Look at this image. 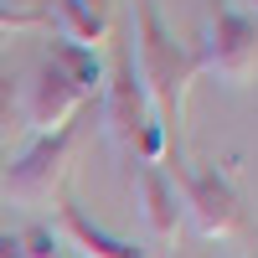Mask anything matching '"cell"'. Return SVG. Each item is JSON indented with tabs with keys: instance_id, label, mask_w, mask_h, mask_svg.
I'll return each mask as SVG.
<instances>
[{
	"instance_id": "cell-1",
	"label": "cell",
	"mask_w": 258,
	"mask_h": 258,
	"mask_svg": "<svg viewBox=\"0 0 258 258\" xmlns=\"http://www.w3.org/2000/svg\"><path fill=\"white\" fill-rule=\"evenodd\" d=\"M129 57H135L140 88L150 98V119H160V129L181 150V119H186V93L197 83V57L160 21L155 0H135V11H129Z\"/></svg>"
},
{
	"instance_id": "cell-2",
	"label": "cell",
	"mask_w": 258,
	"mask_h": 258,
	"mask_svg": "<svg viewBox=\"0 0 258 258\" xmlns=\"http://www.w3.org/2000/svg\"><path fill=\"white\" fill-rule=\"evenodd\" d=\"M197 78H217L227 88H248L258 78V21L243 16L232 0H212L197 41Z\"/></svg>"
},
{
	"instance_id": "cell-3",
	"label": "cell",
	"mask_w": 258,
	"mask_h": 258,
	"mask_svg": "<svg viewBox=\"0 0 258 258\" xmlns=\"http://www.w3.org/2000/svg\"><path fill=\"white\" fill-rule=\"evenodd\" d=\"M176 191H181V212L197 222L202 238H238L243 232V197L232 186L227 170L207 165V170H186V160L176 155Z\"/></svg>"
},
{
	"instance_id": "cell-4",
	"label": "cell",
	"mask_w": 258,
	"mask_h": 258,
	"mask_svg": "<svg viewBox=\"0 0 258 258\" xmlns=\"http://www.w3.org/2000/svg\"><path fill=\"white\" fill-rule=\"evenodd\" d=\"M73 140H78V129L36 135V145L0 176V191L21 207H57V191L68 181V160H73Z\"/></svg>"
},
{
	"instance_id": "cell-5",
	"label": "cell",
	"mask_w": 258,
	"mask_h": 258,
	"mask_svg": "<svg viewBox=\"0 0 258 258\" xmlns=\"http://www.w3.org/2000/svg\"><path fill=\"white\" fill-rule=\"evenodd\" d=\"M83 103H88V93H83L57 62H36L26 73V83H21V93H16L21 119H26V129H36V135L73 129V119L83 114Z\"/></svg>"
},
{
	"instance_id": "cell-6",
	"label": "cell",
	"mask_w": 258,
	"mask_h": 258,
	"mask_svg": "<svg viewBox=\"0 0 258 258\" xmlns=\"http://www.w3.org/2000/svg\"><path fill=\"white\" fill-rule=\"evenodd\" d=\"M145 119H150V98H145V88H140L129 41H119L114 73H109V83H103V135H109L114 150H135Z\"/></svg>"
},
{
	"instance_id": "cell-7",
	"label": "cell",
	"mask_w": 258,
	"mask_h": 258,
	"mask_svg": "<svg viewBox=\"0 0 258 258\" xmlns=\"http://www.w3.org/2000/svg\"><path fill=\"white\" fill-rule=\"evenodd\" d=\"M52 238L57 243H68L78 258H150L140 243H129V238H114V232H103L98 222H88L78 212V202H68V197H57V207H52Z\"/></svg>"
},
{
	"instance_id": "cell-8",
	"label": "cell",
	"mask_w": 258,
	"mask_h": 258,
	"mask_svg": "<svg viewBox=\"0 0 258 258\" xmlns=\"http://www.w3.org/2000/svg\"><path fill=\"white\" fill-rule=\"evenodd\" d=\"M135 197H140V217L150 227V238L170 243L181 232V197H176V181L165 176L160 165H140L135 170Z\"/></svg>"
},
{
	"instance_id": "cell-9",
	"label": "cell",
	"mask_w": 258,
	"mask_h": 258,
	"mask_svg": "<svg viewBox=\"0 0 258 258\" xmlns=\"http://www.w3.org/2000/svg\"><path fill=\"white\" fill-rule=\"evenodd\" d=\"M47 31H52V41H73V47L98 52L114 36V21L88 11V6H78V0H52L47 6Z\"/></svg>"
},
{
	"instance_id": "cell-10",
	"label": "cell",
	"mask_w": 258,
	"mask_h": 258,
	"mask_svg": "<svg viewBox=\"0 0 258 258\" xmlns=\"http://www.w3.org/2000/svg\"><path fill=\"white\" fill-rule=\"evenodd\" d=\"M47 62H57L62 73H68L83 93L93 98V88H103V57L98 52H88V47H73V41H52V57Z\"/></svg>"
},
{
	"instance_id": "cell-11",
	"label": "cell",
	"mask_w": 258,
	"mask_h": 258,
	"mask_svg": "<svg viewBox=\"0 0 258 258\" xmlns=\"http://www.w3.org/2000/svg\"><path fill=\"white\" fill-rule=\"evenodd\" d=\"M0 31H47V11H26V6L0 0Z\"/></svg>"
},
{
	"instance_id": "cell-12",
	"label": "cell",
	"mask_w": 258,
	"mask_h": 258,
	"mask_svg": "<svg viewBox=\"0 0 258 258\" xmlns=\"http://www.w3.org/2000/svg\"><path fill=\"white\" fill-rule=\"evenodd\" d=\"M78 6H88V11H98V16H114V0H78Z\"/></svg>"
},
{
	"instance_id": "cell-13",
	"label": "cell",
	"mask_w": 258,
	"mask_h": 258,
	"mask_svg": "<svg viewBox=\"0 0 258 258\" xmlns=\"http://www.w3.org/2000/svg\"><path fill=\"white\" fill-rule=\"evenodd\" d=\"M238 11H243V16H253V21H258V0H243V6H238Z\"/></svg>"
}]
</instances>
